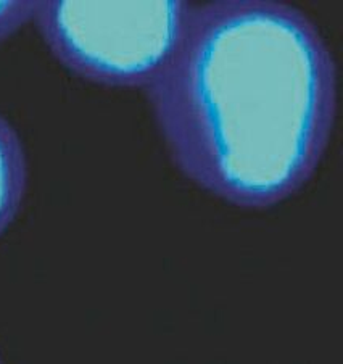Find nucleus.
Segmentation results:
<instances>
[{
	"label": "nucleus",
	"mask_w": 343,
	"mask_h": 364,
	"mask_svg": "<svg viewBox=\"0 0 343 364\" xmlns=\"http://www.w3.org/2000/svg\"><path fill=\"white\" fill-rule=\"evenodd\" d=\"M0 364H2V360H0Z\"/></svg>",
	"instance_id": "nucleus-5"
},
{
	"label": "nucleus",
	"mask_w": 343,
	"mask_h": 364,
	"mask_svg": "<svg viewBox=\"0 0 343 364\" xmlns=\"http://www.w3.org/2000/svg\"><path fill=\"white\" fill-rule=\"evenodd\" d=\"M29 181L25 144L15 126L0 113V239L20 213Z\"/></svg>",
	"instance_id": "nucleus-3"
},
{
	"label": "nucleus",
	"mask_w": 343,
	"mask_h": 364,
	"mask_svg": "<svg viewBox=\"0 0 343 364\" xmlns=\"http://www.w3.org/2000/svg\"><path fill=\"white\" fill-rule=\"evenodd\" d=\"M38 0H0V44L33 23Z\"/></svg>",
	"instance_id": "nucleus-4"
},
{
	"label": "nucleus",
	"mask_w": 343,
	"mask_h": 364,
	"mask_svg": "<svg viewBox=\"0 0 343 364\" xmlns=\"http://www.w3.org/2000/svg\"><path fill=\"white\" fill-rule=\"evenodd\" d=\"M173 165L209 196L268 210L316 174L335 127L339 71L317 24L282 0L194 2L142 90Z\"/></svg>",
	"instance_id": "nucleus-1"
},
{
	"label": "nucleus",
	"mask_w": 343,
	"mask_h": 364,
	"mask_svg": "<svg viewBox=\"0 0 343 364\" xmlns=\"http://www.w3.org/2000/svg\"><path fill=\"white\" fill-rule=\"evenodd\" d=\"M192 0H38L33 26L47 50L80 80L146 89L178 47Z\"/></svg>",
	"instance_id": "nucleus-2"
}]
</instances>
